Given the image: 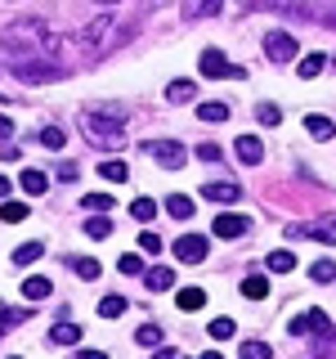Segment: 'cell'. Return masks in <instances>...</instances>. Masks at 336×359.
I'll list each match as a JSON object with an SVG mask.
<instances>
[{
  "label": "cell",
  "mask_w": 336,
  "mask_h": 359,
  "mask_svg": "<svg viewBox=\"0 0 336 359\" xmlns=\"http://www.w3.org/2000/svg\"><path fill=\"white\" fill-rule=\"evenodd\" d=\"M139 247L144 252H162V238H157V233H139Z\"/></svg>",
  "instance_id": "cell-40"
},
{
  "label": "cell",
  "mask_w": 336,
  "mask_h": 359,
  "mask_svg": "<svg viewBox=\"0 0 336 359\" xmlns=\"http://www.w3.org/2000/svg\"><path fill=\"white\" fill-rule=\"evenodd\" d=\"M296 50H300V45H296L291 32H269V36H265V54L274 63H291V59H296Z\"/></svg>",
  "instance_id": "cell-4"
},
{
  "label": "cell",
  "mask_w": 336,
  "mask_h": 359,
  "mask_svg": "<svg viewBox=\"0 0 336 359\" xmlns=\"http://www.w3.org/2000/svg\"><path fill=\"white\" fill-rule=\"evenodd\" d=\"M14 359H18V355H14Z\"/></svg>",
  "instance_id": "cell-47"
},
{
  "label": "cell",
  "mask_w": 336,
  "mask_h": 359,
  "mask_svg": "<svg viewBox=\"0 0 336 359\" xmlns=\"http://www.w3.org/2000/svg\"><path fill=\"white\" fill-rule=\"evenodd\" d=\"M139 346H162V328H157V323H144V328H139Z\"/></svg>",
  "instance_id": "cell-37"
},
{
  "label": "cell",
  "mask_w": 336,
  "mask_h": 359,
  "mask_svg": "<svg viewBox=\"0 0 336 359\" xmlns=\"http://www.w3.org/2000/svg\"><path fill=\"white\" fill-rule=\"evenodd\" d=\"M130 216H134V220H153V216H157V202H153V198H134V202H130Z\"/></svg>",
  "instance_id": "cell-27"
},
{
  "label": "cell",
  "mask_w": 336,
  "mask_h": 359,
  "mask_svg": "<svg viewBox=\"0 0 336 359\" xmlns=\"http://www.w3.org/2000/svg\"><path fill=\"white\" fill-rule=\"evenodd\" d=\"M18 76H22L27 86H45V81H59L63 67H59V63H18Z\"/></svg>",
  "instance_id": "cell-6"
},
{
  "label": "cell",
  "mask_w": 336,
  "mask_h": 359,
  "mask_svg": "<svg viewBox=\"0 0 336 359\" xmlns=\"http://www.w3.org/2000/svg\"><path fill=\"white\" fill-rule=\"evenodd\" d=\"M45 256V243H18L14 247V265H31V261H41Z\"/></svg>",
  "instance_id": "cell-18"
},
{
  "label": "cell",
  "mask_w": 336,
  "mask_h": 359,
  "mask_svg": "<svg viewBox=\"0 0 336 359\" xmlns=\"http://www.w3.org/2000/svg\"><path fill=\"white\" fill-rule=\"evenodd\" d=\"M76 359H108V355H104V351H81Z\"/></svg>",
  "instance_id": "cell-43"
},
{
  "label": "cell",
  "mask_w": 336,
  "mask_h": 359,
  "mask_svg": "<svg viewBox=\"0 0 336 359\" xmlns=\"http://www.w3.org/2000/svg\"><path fill=\"white\" fill-rule=\"evenodd\" d=\"M76 274H81L85 283H94V278H99V261H94V256H81V261H76Z\"/></svg>",
  "instance_id": "cell-34"
},
{
  "label": "cell",
  "mask_w": 336,
  "mask_h": 359,
  "mask_svg": "<svg viewBox=\"0 0 336 359\" xmlns=\"http://www.w3.org/2000/svg\"><path fill=\"white\" fill-rule=\"evenodd\" d=\"M197 67H202V76H238V81L246 76V67L242 63H229L220 50H202V63Z\"/></svg>",
  "instance_id": "cell-3"
},
{
  "label": "cell",
  "mask_w": 336,
  "mask_h": 359,
  "mask_svg": "<svg viewBox=\"0 0 336 359\" xmlns=\"http://www.w3.org/2000/svg\"><path fill=\"white\" fill-rule=\"evenodd\" d=\"M175 256H179L184 265H202V261H206V238H197V233L179 238V243H175Z\"/></svg>",
  "instance_id": "cell-9"
},
{
  "label": "cell",
  "mask_w": 336,
  "mask_h": 359,
  "mask_svg": "<svg viewBox=\"0 0 336 359\" xmlns=\"http://www.w3.org/2000/svg\"><path fill=\"white\" fill-rule=\"evenodd\" d=\"M0 220H5V224L27 220V207H22V202H5V207H0Z\"/></svg>",
  "instance_id": "cell-32"
},
{
  "label": "cell",
  "mask_w": 336,
  "mask_h": 359,
  "mask_svg": "<svg viewBox=\"0 0 336 359\" xmlns=\"http://www.w3.org/2000/svg\"><path fill=\"white\" fill-rule=\"evenodd\" d=\"M144 283H148L153 292H166V287H175V269H166V265H157L144 274Z\"/></svg>",
  "instance_id": "cell-15"
},
{
  "label": "cell",
  "mask_w": 336,
  "mask_h": 359,
  "mask_svg": "<svg viewBox=\"0 0 336 359\" xmlns=\"http://www.w3.org/2000/svg\"><path fill=\"white\" fill-rule=\"evenodd\" d=\"M193 95H197L193 81H171V86H166V99H171V104H188Z\"/></svg>",
  "instance_id": "cell-20"
},
{
  "label": "cell",
  "mask_w": 336,
  "mask_h": 359,
  "mask_svg": "<svg viewBox=\"0 0 336 359\" xmlns=\"http://www.w3.org/2000/svg\"><path fill=\"white\" fill-rule=\"evenodd\" d=\"M287 238H318V243L336 247V216H323L309 224H287Z\"/></svg>",
  "instance_id": "cell-2"
},
{
  "label": "cell",
  "mask_w": 336,
  "mask_h": 359,
  "mask_svg": "<svg viewBox=\"0 0 336 359\" xmlns=\"http://www.w3.org/2000/svg\"><path fill=\"white\" fill-rule=\"evenodd\" d=\"M59 180H63V184H72V180H76V162H63L59 166Z\"/></svg>",
  "instance_id": "cell-41"
},
{
  "label": "cell",
  "mask_w": 336,
  "mask_h": 359,
  "mask_svg": "<svg viewBox=\"0 0 336 359\" xmlns=\"http://www.w3.org/2000/svg\"><path fill=\"white\" fill-rule=\"evenodd\" d=\"M305 130L314 135V140H332V135H336V126H332L328 117H318V112H309V117H305Z\"/></svg>",
  "instance_id": "cell-16"
},
{
  "label": "cell",
  "mask_w": 336,
  "mask_h": 359,
  "mask_svg": "<svg viewBox=\"0 0 336 359\" xmlns=\"http://www.w3.org/2000/svg\"><path fill=\"white\" fill-rule=\"evenodd\" d=\"M202 359H224V355H220V351H206V355H202Z\"/></svg>",
  "instance_id": "cell-46"
},
{
  "label": "cell",
  "mask_w": 336,
  "mask_h": 359,
  "mask_svg": "<svg viewBox=\"0 0 336 359\" xmlns=\"http://www.w3.org/2000/svg\"><path fill=\"white\" fill-rule=\"evenodd\" d=\"M269 269H274V274H291V269H296V256L291 252H269Z\"/></svg>",
  "instance_id": "cell-25"
},
{
  "label": "cell",
  "mask_w": 336,
  "mask_h": 359,
  "mask_svg": "<svg viewBox=\"0 0 336 359\" xmlns=\"http://www.w3.org/2000/svg\"><path fill=\"white\" fill-rule=\"evenodd\" d=\"M255 121H260V126H278V121H283V108L278 104H255Z\"/></svg>",
  "instance_id": "cell-23"
},
{
  "label": "cell",
  "mask_w": 336,
  "mask_h": 359,
  "mask_svg": "<svg viewBox=\"0 0 336 359\" xmlns=\"http://www.w3.org/2000/svg\"><path fill=\"white\" fill-rule=\"evenodd\" d=\"M175 306L193 314V310H202V306H206V292H202V287H179V292H175Z\"/></svg>",
  "instance_id": "cell-14"
},
{
  "label": "cell",
  "mask_w": 336,
  "mask_h": 359,
  "mask_svg": "<svg viewBox=\"0 0 336 359\" xmlns=\"http://www.w3.org/2000/svg\"><path fill=\"white\" fill-rule=\"evenodd\" d=\"M233 144H238L233 153H238L242 166H260V162H265V140H260V135H238Z\"/></svg>",
  "instance_id": "cell-7"
},
{
  "label": "cell",
  "mask_w": 336,
  "mask_h": 359,
  "mask_svg": "<svg viewBox=\"0 0 336 359\" xmlns=\"http://www.w3.org/2000/svg\"><path fill=\"white\" fill-rule=\"evenodd\" d=\"M233 332H238V323H233V319H216V323H211V337H220V341H229Z\"/></svg>",
  "instance_id": "cell-36"
},
{
  "label": "cell",
  "mask_w": 336,
  "mask_h": 359,
  "mask_svg": "<svg viewBox=\"0 0 336 359\" xmlns=\"http://www.w3.org/2000/svg\"><path fill=\"white\" fill-rule=\"evenodd\" d=\"M242 297L265 301V297H269V278H260V274H246V278H242Z\"/></svg>",
  "instance_id": "cell-17"
},
{
  "label": "cell",
  "mask_w": 336,
  "mask_h": 359,
  "mask_svg": "<svg viewBox=\"0 0 336 359\" xmlns=\"http://www.w3.org/2000/svg\"><path fill=\"white\" fill-rule=\"evenodd\" d=\"M323 67H328V54H305V59H300V76H305V81H314Z\"/></svg>",
  "instance_id": "cell-22"
},
{
  "label": "cell",
  "mask_w": 336,
  "mask_h": 359,
  "mask_svg": "<svg viewBox=\"0 0 336 359\" xmlns=\"http://www.w3.org/2000/svg\"><path fill=\"white\" fill-rule=\"evenodd\" d=\"M99 175H104L108 184H121V180H126L130 171H126V162H104V166H99Z\"/></svg>",
  "instance_id": "cell-30"
},
{
  "label": "cell",
  "mask_w": 336,
  "mask_h": 359,
  "mask_svg": "<svg viewBox=\"0 0 336 359\" xmlns=\"http://www.w3.org/2000/svg\"><path fill=\"white\" fill-rule=\"evenodd\" d=\"M81 207L85 211H104V216H108V211H112V194H85Z\"/></svg>",
  "instance_id": "cell-28"
},
{
  "label": "cell",
  "mask_w": 336,
  "mask_h": 359,
  "mask_svg": "<svg viewBox=\"0 0 336 359\" xmlns=\"http://www.w3.org/2000/svg\"><path fill=\"white\" fill-rule=\"evenodd\" d=\"M197 117L202 121H229V104H224V99H211V104L197 108Z\"/></svg>",
  "instance_id": "cell-21"
},
{
  "label": "cell",
  "mask_w": 336,
  "mask_h": 359,
  "mask_svg": "<svg viewBox=\"0 0 336 359\" xmlns=\"http://www.w3.org/2000/svg\"><path fill=\"white\" fill-rule=\"evenodd\" d=\"M85 233H90V238H108V233H112V220H85Z\"/></svg>",
  "instance_id": "cell-35"
},
{
  "label": "cell",
  "mask_w": 336,
  "mask_h": 359,
  "mask_svg": "<svg viewBox=\"0 0 336 359\" xmlns=\"http://www.w3.org/2000/svg\"><path fill=\"white\" fill-rule=\"evenodd\" d=\"M166 211H171L175 220H188V216H193V198H184V194H171V198H166Z\"/></svg>",
  "instance_id": "cell-19"
},
{
  "label": "cell",
  "mask_w": 336,
  "mask_h": 359,
  "mask_svg": "<svg viewBox=\"0 0 336 359\" xmlns=\"http://www.w3.org/2000/svg\"><path fill=\"white\" fill-rule=\"evenodd\" d=\"M81 130L99 149H126V108H85Z\"/></svg>",
  "instance_id": "cell-1"
},
{
  "label": "cell",
  "mask_w": 336,
  "mask_h": 359,
  "mask_svg": "<svg viewBox=\"0 0 336 359\" xmlns=\"http://www.w3.org/2000/svg\"><path fill=\"white\" fill-rule=\"evenodd\" d=\"M18 184H22V194H27V198H41L45 189H50V175L36 171V166H27V171L18 175Z\"/></svg>",
  "instance_id": "cell-11"
},
{
  "label": "cell",
  "mask_w": 336,
  "mask_h": 359,
  "mask_svg": "<svg viewBox=\"0 0 336 359\" xmlns=\"http://www.w3.org/2000/svg\"><path fill=\"white\" fill-rule=\"evenodd\" d=\"M184 14H188V18H206V14L216 18V14H220V0H202V5H184Z\"/></svg>",
  "instance_id": "cell-31"
},
{
  "label": "cell",
  "mask_w": 336,
  "mask_h": 359,
  "mask_svg": "<svg viewBox=\"0 0 336 359\" xmlns=\"http://www.w3.org/2000/svg\"><path fill=\"white\" fill-rule=\"evenodd\" d=\"M242 359H274V351L265 341H242Z\"/></svg>",
  "instance_id": "cell-33"
},
{
  "label": "cell",
  "mask_w": 336,
  "mask_h": 359,
  "mask_svg": "<svg viewBox=\"0 0 336 359\" xmlns=\"http://www.w3.org/2000/svg\"><path fill=\"white\" fill-rule=\"evenodd\" d=\"M5 198H9V180L0 175V202H5Z\"/></svg>",
  "instance_id": "cell-44"
},
{
  "label": "cell",
  "mask_w": 336,
  "mask_h": 359,
  "mask_svg": "<svg viewBox=\"0 0 336 359\" xmlns=\"http://www.w3.org/2000/svg\"><path fill=\"white\" fill-rule=\"evenodd\" d=\"M309 278H314V283H332V278H336V261H314Z\"/></svg>",
  "instance_id": "cell-26"
},
{
  "label": "cell",
  "mask_w": 336,
  "mask_h": 359,
  "mask_svg": "<svg viewBox=\"0 0 336 359\" xmlns=\"http://www.w3.org/2000/svg\"><path fill=\"white\" fill-rule=\"evenodd\" d=\"M50 278H41V274H31V278H22V297H27L31 301V306H36V301H45V297H50Z\"/></svg>",
  "instance_id": "cell-13"
},
{
  "label": "cell",
  "mask_w": 336,
  "mask_h": 359,
  "mask_svg": "<svg viewBox=\"0 0 336 359\" xmlns=\"http://www.w3.org/2000/svg\"><path fill=\"white\" fill-rule=\"evenodd\" d=\"M50 341H54V346H76V341H81V328L67 319V310L59 314V323L50 328Z\"/></svg>",
  "instance_id": "cell-10"
},
{
  "label": "cell",
  "mask_w": 336,
  "mask_h": 359,
  "mask_svg": "<svg viewBox=\"0 0 336 359\" xmlns=\"http://www.w3.org/2000/svg\"><path fill=\"white\" fill-rule=\"evenodd\" d=\"M117 269H121V274H139V256H134V252H126V256L117 261Z\"/></svg>",
  "instance_id": "cell-38"
},
{
  "label": "cell",
  "mask_w": 336,
  "mask_h": 359,
  "mask_svg": "<svg viewBox=\"0 0 336 359\" xmlns=\"http://www.w3.org/2000/svg\"><path fill=\"white\" fill-rule=\"evenodd\" d=\"M36 140H41V149H50V153H59V149H63V144H67L59 126H45V130L36 135Z\"/></svg>",
  "instance_id": "cell-24"
},
{
  "label": "cell",
  "mask_w": 336,
  "mask_h": 359,
  "mask_svg": "<svg viewBox=\"0 0 336 359\" xmlns=\"http://www.w3.org/2000/svg\"><path fill=\"white\" fill-rule=\"evenodd\" d=\"M9 135H14V121H9V117H0V140H9Z\"/></svg>",
  "instance_id": "cell-42"
},
{
  "label": "cell",
  "mask_w": 336,
  "mask_h": 359,
  "mask_svg": "<svg viewBox=\"0 0 336 359\" xmlns=\"http://www.w3.org/2000/svg\"><path fill=\"white\" fill-rule=\"evenodd\" d=\"M246 216H216V238H242Z\"/></svg>",
  "instance_id": "cell-12"
},
{
  "label": "cell",
  "mask_w": 336,
  "mask_h": 359,
  "mask_svg": "<svg viewBox=\"0 0 336 359\" xmlns=\"http://www.w3.org/2000/svg\"><path fill=\"white\" fill-rule=\"evenodd\" d=\"M197 157L202 162H220V144H197Z\"/></svg>",
  "instance_id": "cell-39"
},
{
  "label": "cell",
  "mask_w": 336,
  "mask_h": 359,
  "mask_svg": "<svg viewBox=\"0 0 336 359\" xmlns=\"http://www.w3.org/2000/svg\"><path fill=\"white\" fill-rule=\"evenodd\" d=\"M202 198L206 202H238L242 184H233V180H206V184H202Z\"/></svg>",
  "instance_id": "cell-8"
},
{
  "label": "cell",
  "mask_w": 336,
  "mask_h": 359,
  "mask_svg": "<svg viewBox=\"0 0 336 359\" xmlns=\"http://www.w3.org/2000/svg\"><path fill=\"white\" fill-rule=\"evenodd\" d=\"M99 314H104V319H117V314H126V297H104V301H99Z\"/></svg>",
  "instance_id": "cell-29"
},
{
  "label": "cell",
  "mask_w": 336,
  "mask_h": 359,
  "mask_svg": "<svg viewBox=\"0 0 336 359\" xmlns=\"http://www.w3.org/2000/svg\"><path fill=\"white\" fill-rule=\"evenodd\" d=\"M139 149L144 153H153L157 157V162H162V166H171V171H179V166H184V149H179V144H171V140H153V144H139Z\"/></svg>",
  "instance_id": "cell-5"
},
{
  "label": "cell",
  "mask_w": 336,
  "mask_h": 359,
  "mask_svg": "<svg viewBox=\"0 0 336 359\" xmlns=\"http://www.w3.org/2000/svg\"><path fill=\"white\" fill-rule=\"evenodd\" d=\"M153 359H179V355H175V351H157Z\"/></svg>",
  "instance_id": "cell-45"
}]
</instances>
